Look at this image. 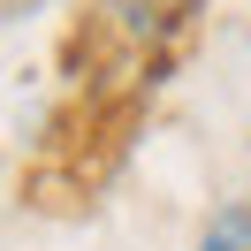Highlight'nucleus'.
I'll return each instance as SVG.
<instances>
[{
    "label": "nucleus",
    "mask_w": 251,
    "mask_h": 251,
    "mask_svg": "<svg viewBox=\"0 0 251 251\" xmlns=\"http://www.w3.org/2000/svg\"><path fill=\"white\" fill-rule=\"evenodd\" d=\"M190 16H198V0H99V23L129 46H168Z\"/></svg>",
    "instance_id": "obj_1"
},
{
    "label": "nucleus",
    "mask_w": 251,
    "mask_h": 251,
    "mask_svg": "<svg viewBox=\"0 0 251 251\" xmlns=\"http://www.w3.org/2000/svg\"><path fill=\"white\" fill-rule=\"evenodd\" d=\"M198 251H251V205H228V213L205 228V244Z\"/></svg>",
    "instance_id": "obj_2"
}]
</instances>
